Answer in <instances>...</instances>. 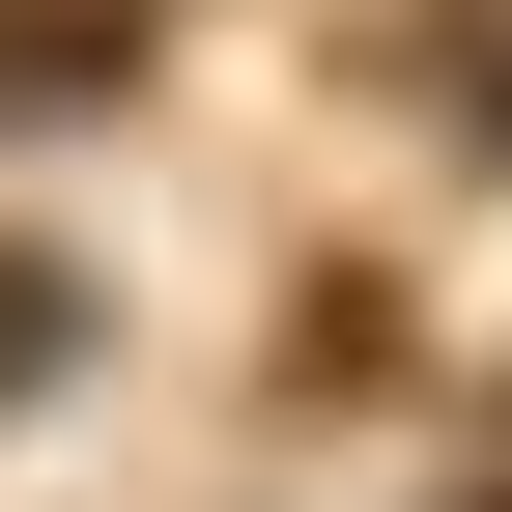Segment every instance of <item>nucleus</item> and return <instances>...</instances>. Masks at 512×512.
Listing matches in <instances>:
<instances>
[{
  "label": "nucleus",
  "mask_w": 512,
  "mask_h": 512,
  "mask_svg": "<svg viewBox=\"0 0 512 512\" xmlns=\"http://www.w3.org/2000/svg\"><path fill=\"white\" fill-rule=\"evenodd\" d=\"M285 399H399V285H313L285 313Z\"/></svg>",
  "instance_id": "nucleus-1"
}]
</instances>
